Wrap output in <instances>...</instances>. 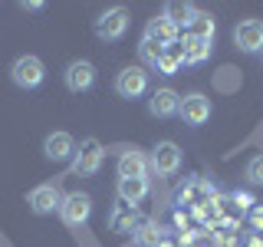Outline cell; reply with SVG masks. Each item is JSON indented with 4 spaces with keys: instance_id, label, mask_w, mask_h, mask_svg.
<instances>
[{
    "instance_id": "obj_10",
    "label": "cell",
    "mask_w": 263,
    "mask_h": 247,
    "mask_svg": "<svg viewBox=\"0 0 263 247\" xmlns=\"http://www.w3.org/2000/svg\"><path fill=\"white\" fill-rule=\"evenodd\" d=\"M27 204H30L33 214H53V211H60L63 195H60V188H56V185H36L27 195Z\"/></svg>"
},
{
    "instance_id": "obj_11",
    "label": "cell",
    "mask_w": 263,
    "mask_h": 247,
    "mask_svg": "<svg viewBox=\"0 0 263 247\" xmlns=\"http://www.w3.org/2000/svg\"><path fill=\"white\" fill-rule=\"evenodd\" d=\"M43 155H46V162H72L76 142H72L69 132H49L43 142Z\"/></svg>"
},
{
    "instance_id": "obj_26",
    "label": "cell",
    "mask_w": 263,
    "mask_h": 247,
    "mask_svg": "<svg viewBox=\"0 0 263 247\" xmlns=\"http://www.w3.org/2000/svg\"><path fill=\"white\" fill-rule=\"evenodd\" d=\"M161 247H175V244H171V241H161Z\"/></svg>"
},
{
    "instance_id": "obj_1",
    "label": "cell",
    "mask_w": 263,
    "mask_h": 247,
    "mask_svg": "<svg viewBox=\"0 0 263 247\" xmlns=\"http://www.w3.org/2000/svg\"><path fill=\"white\" fill-rule=\"evenodd\" d=\"M10 79H13V86H20V89H36V86H43V79H46V66L40 56H16V60L10 63Z\"/></svg>"
},
{
    "instance_id": "obj_19",
    "label": "cell",
    "mask_w": 263,
    "mask_h": 247,
    "mask_svg": "<svg viewBox=\"0 0 263 247\" xmlns=\"http://www.w3.org/2000/svg\"><path fill=\"white\" fill-rule=\"evenodd\" d=\"M145 37H152V40H158L161 46H168V43H175L178 40V30L171 27L164 16H155V20H148V27H145Z\"/></svg>"
},
{
    "instance_id": "obj_23",
    "label": "cell",
    "mask_w": 263,
    "mask_h": 247,
    "mask_svg": "<svg viewBox=\"0 0 263 247\" xmlns=\"http://www.w3.org/2000/svg\"><path fill=\"white\" fill-rule=\"evenodd\" d=\"M250 224L257 231H263V208H250Z\"/></svg>"
},
{
    "instance_id": "obj_20",
    "label": "cell",
    "mask_w": 263,
    "mask_h": 247,
    "mask_svg": "<svg viewBox=\"0 0 263 247\" xmlns=\"http://www.w3.org/2000/svg\"><path fill=\"white\" fill-rule=\"evenodd\" d=\"M214 33H217V23H214V16H211V13H201V10H197L194 23L187 27V37H197V40H211V43H214Z\"/></svg>"
},
{
    "instance_id": "obj_17",
    "label": "cell",
    "mask_w": 263,
    "mask_h": 247,
    "mask_svg": "<svg viewBox=\"0 0 263 247\" xmlns=\"http://www.w3.org/2000/svg\"><path fill=\"white\" fill-rule=\"evenodd\" d=\"M164 241V227L158 221H145V224L135 227V244L138 247H161Z\"/></svg>"
},
{
    "instance_id": "obj_24",
    "label": "cell",
    "mask_w": 263,
    "mask_h": 247,
    "mask_svg": "<svg viewBox=\"0 0 263 247\" xmlns=\"http://www.w3.org/2000/svg\"><path fill=\"white\" fill-rule=\"evenodd\" d=\"M234 201L240 204V208H253V198H250V195H243V191H240V195H234Z\"/></svg>"
},
{
    "instance_id": "obj_8",
    "label": "cell",
    "mask_w": 263,
    "mask_h": 247,
    "mask_svg": "<svg viewBox=\"0 0 263 247\" xmlns=\"http://www.w3.org/2000/svg\"><path fill=\"white\" fill-rule=\"evenodd\" d=\"M178 115L187 122V126H204V122L211 119V99L204 96V93H187V96H181Z\"/></svg>"
},
{
    "instance_id": "obj_4",
    "label": "cell",
    "mask_w": 263,
    "mask_h": 247,
    "mask_svg": "<svg viewBox=\"0 0 263 247\" xmlns=\"http://www.w3.org/2000/svg\"><path fill=\"white\" fill-rule=\"evenodd\" d=\"M89 214H92V198H89L86 191H69V195H63L60 218H63L69 227L86 224V221H89Z\"/></svg>"
},
{
    "instance_id": "obj_7",
    "label": "cell",
    "mask_w": 263,
    "mask_h": 247,
    "mask_svg": "<svg viewBox=\"0 0 263 247\" xmlns=\"http://www.w3.org/2000/svg\"><path fill=\"white\" fill-rule=\"evenodd\" d=\"M63 82L69 93H86V89L96 86V66L89 60H72L63 73Z\"/></svg>"
},
{
    "instance_id": "obj_12",
    "label": "cell",
    "mask_w": 263,
    "mask_h": 247,
    "mask_svg": "<svg viewBox=\"0 0 263 247\" xmlns=\"http://www.w3.org/2000/svg\"><path fill=\"white\" fill-rule=\"evenodd\" d=\"M178 105H181V96L171 86L155 89L152 99H148V112H152L155 119H171V115H178Z\"/></svg>"
},
{
    "instance_id": "obj_21",
    "label": "cell",
    "mask_w": 263,
    "mask_h": 247,
    "mask_svg": "<svg viewBox=\"0 0 263 247\" xmlns=\"http://www.w3.org/2000/svg\"><path fill=\"white\" fill-rule=\"evenodd\" d=\"M161 53H164V46L158 43V40H152V37H142V46H138V56H142V60H145L148 66H158Z\"/></svg>"
},
{
    "instance_id": "obj_9",
    "label": "cell",
    "mask_w": 263,
    "mask_h": 247,
    "mask_svg": "<svg viewBox=\"0 0 263 247\" xmlns=\"http://www.w3.org/2000/svg\"><path fill=\"white\" fill-rule=\"evenodd\" d=\"M148 165H152L158 175H175V171L181 168V148L175 142H158V145L152 148Z\"/></svg>"
},
{
    "instance_id": "obj_14",
    "label": "cell",
    "mask_w": 263,
    "mask_h": 247,
    "mask_svg": "<svg viewBox=\"0 0 263 247\" xmlns=\"http://www.w3.org/2000/svg\"><path fill=\"white\" fill-rule=\"evenodd\" d=\"M161 16L171 23L175 30H187L194 23V16H197V10L191 4H184V0H168L164 4V10H161Z\"/></svg>"
},
{
    "instance_id": "obj_6",
    "label": "cell",
    "mask_w": 263,
    "mask_h": 247,
    "mask_svg": "<svg viewBox=\"0 0 263 247\" xmlns=\"http://www.w3.org/2000/svg\"><path fill=\"white\" fill-rule=\"evenodd\" d=\"M234 43L240 53H260L263 49V20L257 16H247L234 27Z\"/></svg>"
},
{
    "instance_id": "obj_18",
    "label": "cell",
    "mask_w": 263,
    "mask_h": 247,
    "mask_svg": "<svg viewBox=\"0 0 263 247\" xmlns=\"http://www.w3.org/2000/svg\"><path fill=\"white\" fill-rule=\"evenodd\" d=\"M181 63H184V53H181V43L175 40V43L164 46V53H161V60H158V66H155V69L164 73V76H175V73L181 69Z\"/></svg>"
},
{
    "instance_id": "obj_22",
    "label": "cell",
    "mask_w": 263,
    "mask_h": 247,
    "mask_svg": "<svg viewBox=\"0 0 263 247\" xmlns=\"http://www.w3.org/2000/svg\"><path fill=\"white\" fill-rule=\"evenodd\" d=\"M243 178L250 181V185H263V155H253V158L247 162Z\"/></svg>"
},
{
    "instance_id": "obj_25",
    "label": "cell",
    "mask_w": 263,
    "mask_h": 247,
    "mask_svg": "<svg viewBox=\"0 0 263 247\" xmlns=\"http://www.w3.org/2000/svg\"><path fill=\"white\" fill-rule=\"evenodd\" d=\"M23 10H30V13H36V10H43V4H36V0H33V4H23Z\"/></svg>"
},
{
    "instance_id": "obj_15",
    "label": "cell",
    "mask_w": 263,
    "mask_h": 247,
    "mask_svg": "<svg viewBox=\"0 0 263 247\" xmlns=\"http://www.w3.org/2000/svg\"><path fill=\"white\" fill-rule=\"evenodd\" d=\"M115 191H119L122 204H132V208H135L138 201H145V198H148L152 185H148V178H119Z\"/></svg>"
},
{
    "instance_id": "obj_3",
    "label": "cell",
    "mask_w": 263,
    "mask_h": 247,
    "mask_svg": "<svg viewBox=\"0 0 263 247\" xmlns=\"http://www.w3.org/2000/svg\"><path fill=\"white\" fill-rule=\"evenodd\" d=\"M102 158H105V152H102V145H99V138H82V142L76 145V155H72V171L76 175H96L99 168H102Z\"/></svg>"
},
{
    "instance_id": "obj_13",
    "label": "cell",
    "mask_w": 263,
    "mask_h": 247,
    "mask_svg": "<svg viewBox=\"0 0 263 247\" xmlns=\"http://www.w3.org/2000/svg\"><path fill=\"white\" fill-rule=\"evenodd\" d=\"M115 168H119V178H148V155L138 148H128V152H122Z\"/></svg>"
},
{
    "instance_id": "obj_5",
    "label": "cell",
    "mask_w": 263,
    "mask_h": 247,
    "mask_svg": "<svg viewBox=\"0 0 263 247\" xmlns=\"http://www.w3.org/2000/svg\"><path fill=\"white\" fill-rule=\"evenodd\" d=\"M115 93L122 99H142L148 93V73L145 66H125V69L115 76Z\"/></svg>"
},
{
    "instance_id": "obj_2",
    "label": "cell",
    "mask_w": 263,
    "mask_h": 247,
    "mask_svg": "<svg viewBox=\"0 0 263 247\" xmlns=\"http://www.w3.org/2000/svg\"><path fill=\"white\" fill-rule=\"evenodd\" d=\"M125 30H128V10L122 4L99 13V20H96V37L99 40H105V43H119V40L125 37Z\"/></svg>"
},
{
    "instance_id": "obj_16",
    "label": "cell",
    "mask_w": 263,
    "mask_h": 247,
    "mask_svg": "<svg viewBox=\"0 0 263 247\" xmlns=\"http://www.w3.org/2000/svg\"><path fill=\"white\" fill-rule=\"evenodd\" d=\"M181 53H184V63H187V66H201L204 60H211L214 43H211V40H197V37H184Z\"/></svg>"
}]
</instances>
